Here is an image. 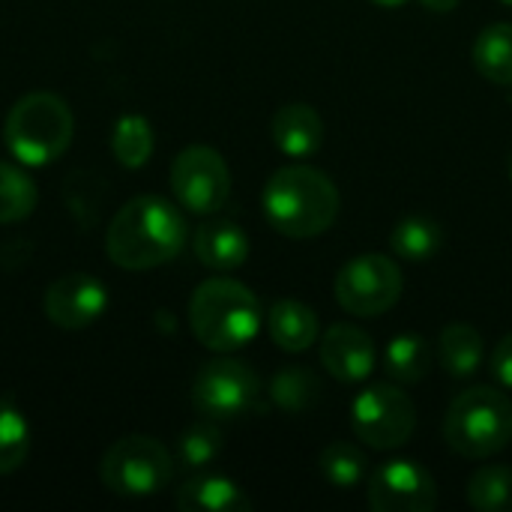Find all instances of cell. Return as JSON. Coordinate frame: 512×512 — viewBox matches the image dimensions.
<instances>
[{
	"mask_svg": "<svg viewBox=\"0 0 512 512\" xmlns=\"http://www.w3.org/2000/svg\"><path fill=\"white\" fill-rule=\"evenodd\" d=\"M153 126L141 114H123L111 132V153L123 168H141L153 156Z\"/></svg>",
	"mask_w": 512,
	"mask_h": 512,
	"instance_id": "obj_22",
	"label": "cell"
},
{
	"mask_svg": "<svg viewBox=\"0 0 512 512\" xmlns=\"http://www.w3.org/2000/svg\"><path fill=\"white\" fill-rule=\"evenodd\" d=\"M351 429L372 450H396L411 441L417 429V408L399 387L372 384L351 405Z\"/></svg>",
	"mask_w": 512,
	"mask_h": 512,
	"instance_id": "obj_7",
	"label": "cell"
},
{
	"mask_svg": "<svg viewBox=\"0 0 512 512\" xmlns=\"http://www.w3.org/2000/svg\"><path fill=\"white\" fill-rule=\"evenodd\" d=\"M261 396V381L252 366L240 360H213L201 366L192 381V408L216 423L246 417Z\"/></svg>",
	"mask_w": 512,
	"mask_h": 512,
	"instance_id": "obj_9",
	"label": "cell"
},
{
	"mask_svg": "<svg viewBox=\"0 0 512 512\" xmlns=\"http://www.w3.org/2000/svg\"><path fill=\"white\" fill-rule=\"evenodd\" d=\"M321 366L336 381H345V384L366 381L375 369L372 336L351 324H333L321 336Z\"/></svg>",
	"mask_w": 512,
	"mask_h": 512,
	"instance_id": "obj_13",
	"label": "cell"
},
{
	"mask_svg": "<svg viewBox=\"0 0 512 512\" xmlns=\"http://www.w3.org/2000/svg\"><path fill=\"white\" fill-rule=\"evenodd\" d=\"M405 279L393 258L360 255L336 276V303L354 318H375L390 312L402 297Z\"/></svg>",
	"mask_w": 512,
	"mask_h": 512,
	"instance_id": "obj_8",
	"label": "cell"
},
{
	"mask_svg": "<svg viewBox=\"0 0 512 512\" xmlns=\"http://www.w3.org/2000/svg\"><path fill=\"white\" fill-rule=\"evenodd\" d=\"M378 6H387V9H393V6H402V3H408V0H375Z\"/></svg>",
	"mask_w": 512,
	"mask_h": 512,
	"instance_id": "obj_31",
	"label": "cell"
},
{
	"mask_svg": "<svg viewBox=\"0 0 512 512\" xmlns=\"http://www.w3.org/2000/svg\"><path fill=\"white\" fill-rule=\"evenodd\" d=\"M195 255L207 270L216 273H231L237 267L246 264L249 258V237L240 225L228 222V219H210L204 225H198L195 237H192Z\"/></svg>",
	"mask_w": 512,
	"mask_h": 512,
	"instance_id": "obj_15",
	"label": "cell"
},
{
	"mask_svg": "<svg viewBox=\"0 0 512 512\" xmlns=\"http://www.w3.org/2000/svg\"><path fill=\"white\" fill-rule=\"evenodd\" d=\"M45 318L60 330H84L108 309V288L90 273H63L42 297Z\"/></svg>",
	"mask_w": 512,
	"mask_h": 512,
	"instance_id": "obj_12",
	"label": "cell"
},
{
	"mask_svg": "<svg viewBox=\"0 0 512 512\" xmlns=\"http://www.w3.org/2000/svg\"><path fill=\"white\" fill-rule=\"evenodd\" d=\"M438 357H441V369L453 378H471L486 357L483 348V336L471 327V324H447L441 330L438 339Z\"/></svg>",
	"mask_w": 512,
	"mask_h": 512,
	"instance_id": "obj_18",
	"label": "cell"
},
{
	"mask_svg": "<svg viewBox=\"0 0 512 512\" xmlns=\"http://www.w3.org/2000/svg\"><path fill=\"white\" fill-rule=\"evenodd\" d=\"M171 189L189 213L210 216L222 210L231 195L228 162L207 144L183 147L171 162Z\"/></svg>",
	"mask_w": 512,
	"mask_h": 512,
	"instance_id": "obj_10",
	"label": "cell"
},
{
	"mask_svg": "<svg viewBox=\"0 0 512 512\" xmlns=\"http://www.w3.org/2000/svg\"><path fill=\"white\" fill-rule=\"evenodd\" d=\"M261 303L237 279L213 276L189 300V327L195 339L219 354L246 348L261 330Z\"/></svg>",
	"mask_w": 512,
	"mask_h": 512,
	"instance_id": "obj_3",
	"label": "cell"
},
{
	"mask_svg": "<svg viewBox=\"0 0 512 512\" xmlns=\"http://www.w3.org/2000/svg\"><path fill=\"white\" fill-rule=\"evenodd\" d=\"M177 507L183 512H249L252 501L246 492L219 474H198L177 489Z\"/></svg>",
	"mask_w": 512,
	"mask_h": 512,
	"instance_id": "obj_16",
	"label": "cell"
},
{
	"mask_svg": "<svg viewBox=\"0 0 512 512\" xmlns=\"http://www.w3.org/2000/svg\"><path fill=\"white\" fill-rule=\"evenodd\" d=\"M39 189L33 177H27L21 168L0 162V225H12L27 219L36 210Z\"/></svg>",
	"mask_w": 512,
	"mask_h": 512,
	"instance_id": "obj_26",
	"label": "cell"
},
{
	"mask_svg": "<svg viewBox=\"0 0 512 512\" xmlns=\"http://www.w3.org/2000/svg\"><path fill=\"white\" fill-rule=\"evenodd\" d=\"M384 369L399 384H417L432 372V348L417 333H402L390 339L384 351Z\"/></svg>",
	"mask_w": 512,
	"mask_h": 512,
	"instance_id": "obj_20",
	"label": "cell"
},
{
	"mask_svg": "<svg viewBox=\"0 0 512 512\" xmlns=\"http://www.w3.org/2000/svg\"><path fill=\"white\" fill-rule=\"evenodd\" d=\"M222 453V432L216 420H198L192 423L180 441H177V462L189 471H204L210 462H216Z\"/></svg>",
	"mask_w": 512,
	"mask_h": 512,
	"instance_id": "obj_28",
	"label": "cell"
},
{
	"mask_svg": "<svg viewBox=\"0 0 512 512\" xmlns=\"http://www.w3.org/2000/svg\"><path fill=\"white\" fill-rule=\"evenodd\" d=\"M468 504L480 512H512V468L486 465L468 480Z\"/></svg>",
	"mask_w": 512,
	"mask_h": 512,
	"instance_id": "obj_24",
	"label": "cell"
},
{
	"mask_svg": "<svg viewBox=\"0 0 512 512\" xmlns=\"http://www.w3.org/2000/svg\"><path fill=\"white\" fill-rule=\"evenodd\" d=\"M270 138L273 144L291 156V159H309L324 144V120L321 114L306 102L282 105L270 120Z\"/></svg>",
	"mask_w": 512,
	"mask_h": 512,
	"instance_id": "obj_14",
	"label": "cell"
},
{
	"mask_svg": "<svg viewBox=\"0 0 512 512\" xmlns=\"http://www.w3.org/2000/svg\"><path fill=\"white\" fill-rule=\"evenodd\" d=\"M174 459L162 441L150 435H126L114 441L102 462L99 477L108 492L123 498H147L162 492L171 483Z\"/></svg>",
	"mask_w": 512,
	"mask_h": 512,
	"instance_id": "obj_6",
	"label": "cell"
},
{
	"mask_svg": "<svg viewBox=\"0 0 512 512\" xmlns=\"http://www.w3.org/2000/svg\"><path fill=\"white\" fill-rule=\"evenodd\" d=\"M444 438L465 459H489L512 441V399L495 387H471L453 399Z\"/></svg>",
	"mask_w": 512,
	"mask_h": 512,
	"instance_id": "obj_5",
	"label": "cell"
},
{
	"mask_svg": "<svg viewBox=\"0 0 512 512\" xmlns=\"http://www.w3.org/2000/svg\"><path fill=\"white\" fill-rule=\"evenodd\" d=\"M186 246L183 213L159 198L138 195L126 201L105 231V252L111 264L141 273L174 261Z\"/></svg>",
	"mask_w": 512,
	"mask_h": 512,
	"instance_id": "obj_1",
	"label": "cell"
},
{
	"mask_svg": "<svg viewBox=\"0 0 512 512\" xmlns=\"http://www.w3.org/2000/svg\"><path fill=\"white\" fill-rule=\"evenodd\" d=\"M267 327H270L273 342L288 354L309 351L318 342V318H315V312L306 303L294 300V297H285V300L273 303V309L267 315Z\"/></svg>",
	"mask_w": 512,
	"mask_h": 512,
	"instance_id": "obj_17",
	"label": "cell"
},
{
	"mask_svg": "<svg viewBox=\"0 0 512 512\" xmlns=\"http://www.w3.org/2000/svg\"><path fill=\"white\" fill-rule=\"evenodd\" d=\"M72 111L66 99L48 90H36L21 96L3 123V138L9 153L30 168H42L57 162L72 144Z\"/></svg>",
	"mask_w": 512,
	"mask_h": 512,
	"instance_id": "obj_4",
	"label": "cell"
},
{
	"mask_svg": "<svg viewBox=\"0 0 512 512\" xmlns=\"http://www.w3.org/2000/svg\"><path fill=\"white\" fill-rule=\"evenodd\" d=\"M456 3L459 0H423V6L432 12H450V9H456Z\"/></svg>",
	"mask_w": 512,
	"mask_h": 512,
	"instance_id": "obj_30",
	"label": "cell"
},
{
	"mask_svg": "<svg viewBox=\"0 0 512 512\" xmlns=\"http://www.w3.org/2000/svg\"><path fill=\"white\" fill-rule=\"evenodd\" d=\"M318 396H321V384L303 366H285L270 381V399L282 411H291V414H300V411L312 408L318 402Z\"/></svg>",
	"mask_w": 512,
	"mask_h": 512,
	"instance_id": "obj_25",
	"label": "cell"
},
{
	"mask_svg": "<svg viewBox=\"0 0 512 512\" xmlns=\"http://www.w3.org/2000/svg\"><path fill=\"white\" fill-rule=\"evenodd\" d=\"M267 222L291 240H309L324 234L339 216L336 183L309 165L279 168L264 186Z\"/></svg>",
	"mask_w": 512,
	"mask_h": 512,
	"instance_id": "obj_2",
	"label": "cell"
},
{
	"mask_svg": "<svg viewBox=\"0 0 512 512\" xmlns=\"http://www.w3.org/2000/svg\"><path fill=\"white\" fill-rule=\"evenodd\" d=\"M504 3H507V6H512V0H504Z\"/></svg>",
	"mask_w": 512,
	"mask_h": 512,
	"instance_id": "obj_32",
	"label": "cell"
},
{
	"mask_svg": "<svg viewBox=\"0 0 512 512\" xmlns=\"http://www.w3.org/2000/svg\"><path fill=\"white\" fill-rule=\"evenodd\" d=\"M30 453V426L27 417L9 402L0 399V477L15 474Z\"/></svg>",
	"mask_w": 512,
	"mask_h": 512,
	"instance_id": "obj_27",
	"label": "cell"
},
{
	"mask_svg": "<svg viewBox=\"0 0 512 512\" xmlns=\"http://www.w3.org/2000/svg\"><path fill=\"white\" fill-rule=\"evenodd\" d=\"M318 471L330 486H336L342 492L357 489L369 480V462H366L363 450H357L354 444H345V441H333L321 450Z\"/></svg>",
	"mask_w": 512,
	"mask_h": 512,
	"instance_id": "obj_21",
	"label": "cell"
},
{
	"mask_svg": "<svg viewBox=\"0 0 512 512\" xmlns=\"http://www.w3.org/2000/svg\"><path fill=\"white\" fill-rule=\"evenodd\" d=\"M366 483L369 507L375 512H429L438 504V486L420 462H384Z\"/></svg>",
	"mask_w": 512,
	"mask_h": 512,
	"instance_id": "obj_11",
	"label": "cell"
},
{
	"mask_svg": "<svg viewBox=\"0 0 512 512\" xmlns=\"http://www.w3.org/2000/svg\"><path fill=\"white\" fill-rule=\"evenodd\" d=\"M474 66L495 84H512V24H489L474 42Z\"/></svg>",
	"mask_w": 512,
	"mask_h": 512,
	"instance_id": "obj_19",
	"label": "cell"
},
{
	"mask_svg": "<svg viewBox=\"0 0 512 512\" xmlns=\"http://www.w3.org/2000/svg\"><path fill=\"white\" fill-rule=\"evenodd\" d=\"M489 366H492V375L498 378V384L512 390V333L495 345V351L489 357Z\"/></svg>",
	"mask_w": 512,
	"mask_h": 512,
	"instance_id": "obj_29",
	"label": "cell"
},
{
	"mask_svg": "<svg viewBox=\"0 0 512 512\" xmlns=\"http://www.w3.org/2000/svg\"><path fill=\"white\" fill-rule=\"evenodd\" d=\"M441 243H444V231L429 216H405L390 234L393 252L405 261H426L441 249Z\"/></svg>",
	"mask_w": 512,
	"mask_h": 512,
	"instance_id": "obj_23",
	"label": "cell"
}]
</instances>
